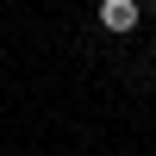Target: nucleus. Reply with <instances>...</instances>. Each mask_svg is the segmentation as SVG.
<instances>
[{
    "label": "nucleus",
    "instance_id": "1",
    "mask_svg": "<svg viewBox=\"0 0 156 156\" xmlns=\"http://www.w3.org/2000/svg\"><path fill=\"white\" fill-rule=\"evenodd\" d=\"M137 19H144V0H100V31L125 37V31H137Z\"/></svg>",
    "mask_w": 156,
    "mask_h": 156
},
{
    "label": "nucleus",
    "instance_id": "2",
    "mask_svg": "<svg viewBox=\"0 0 156 156\" xmlns=\"http://www.w3.org/2000/svg\"><path fill=\"white\" fill-rule=\"evenodd\" d=\"M150 50H156V31H150Z\"/></svg>",
    "mask_w": 156,
    "mask_h": 156
}]
</instances>
